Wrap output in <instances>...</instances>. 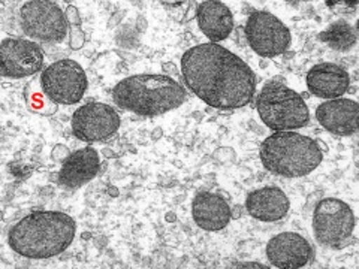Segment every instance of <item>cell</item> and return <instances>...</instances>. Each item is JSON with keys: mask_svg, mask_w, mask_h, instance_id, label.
<instances>
[{"mask_svg": "<svg viewBox=\"0 0 359 269\" xmlns=\"http://www.w3.org/2000/svg\"><path fill=\"white\" fill-rule=\"evenodd\" d=\"M355 214L346 202L327 198L316 204L313 212V230L318 242L332 250H341L353 238Z\"/></svg>", "mask_w": 359, "mask_h": 269, "instance_id": "6", "label": "cell"}, {"mask_svg": "<svg viewBox=\"0 0 359 269\" xmlns=\"http://www.w3.org/2000/svg\"><path fill=\"white\" fill-rule=\"evenodd\" d=\"M112 99L121 109L154 117L183 105L187 93L170 76L140 74L120 81L112 90Z\"/></svg>", "mask_w": 359, "mask_h": 269, "instance_id": "3", "label": "cell"}, {"mask_svg": "<svg viewBox=\"0 0 359 269\" xmlns=\"http://www.w3.org/2000/svg\"><path fill=\"white\" fill-rule=\"evenodd\" d=\"M75 220L60 211H36L9 230L8 242L27 259H50L62 254L75 240Z\"/></svg>", "mask_w": 359, "mask_h": 269, "instance_id": "2", "label": "cell"}, {"mask_svg": "<svg viewBox=\"0 0 359 269\" xmlns=\"http://www.w3.org/2000/svg\"><path fill=\"white\" fill-rule=\"evenodd\" d=\"M359 105L352 99H331L316 109V118L323 129L335 137H352L358 132Z\"/></svg>", "mask_w": 359, "mask_h": 269, "instance_id": "13", "label": "cell"}, {"mask_svg": "<svg viewBox=\"0 0 359 269\" xmlns=\"http://www.w3.org/2000/svg\"><path fill=\"white\" fill-rule=\"evenodd\" d=\"M245 39L261 57H276L287 51L290 32L276 15L266 11H256L247 18Z\"/></svg>", "mask_w": 359, "mask_h": 269, "instance_id": "9", "label": "cell"}, {"mask_svg": "<svg viewBox=\"0 0 359 269\" xmlns=\"http://www.w3.org/2000/svg\"><path fill=\"white\" fill-rule=\"evenodd\" d=\"M290 202L283 190L278 187H264L252 192L245 199V209L249 214L265 223L278 221L287 216Z\"/></svg>", "mask_w": 359, "mask_h": 269, "instance_id": "16", "label": "cell"}, {"mask_svg": "<svg viewBox=\"0 0 359 269\" xmlns=\"http://www.w3.org/2000/svg\"><path fill=\"white\" fill-rule=\"evenodd\" d=\"M196 18L199 29L211 41V43L228 39L233 30L232 13L222 2L199 4L196 9Z\"/></svg>", "mask_w": 359, "mask_h": 269, "instance_id": "18", "label": "cell"}, {"mask_svg": "<svg viewBox=\"0 0 359 269\" xmlns=\"http://www.w3.org/2000/svg\"><path fill=\"white\" fill-rule=\"evenodd\" d=\"M43 64V53L36 42L6 38L0 45V72L6 78H26L38 74Z\"/></svg>", "mask_w": 359, "mask_h": 269, "instance_id": "11", "label": "cell"}, {"mask_svg": "<svg viewBox=\"0 0 359 269\" xmlns=\"http://www.w3.org/2000/svg\"><path fill=\"white\" fill-rule=\"evenodd\" d=\"M261 162L265 170L285 178L311 174L322 163L320 145L297 132H274L261 145Z\"/></svg>", "mask_w": 359, "mask_h": 269, "instance_id": "4", "label": "cell"}, {"mask_svg": "<svg viewBox=\"0 0 359 269\" xmlns=\"http://www.w3.org/2000/svg\"><path fill=\"white\" fill-rule=\"evenodd\" d=\"M186 85L207 105L237 109L249 105L256 92V76L249 64L219 43H201L183 54Z\"/></svg>", "mask_w": 359, "mask_h": 269, "instance_id": "1", "label": "cell"}, {"mask_svg": "<svg viewBox=\"0 0 359 269\" xmlns=\"http://www.w3.org/2000/svg\"><path fill=\"white\" fill-rule=\"evenodd\" d=\"M311 244L295 232H283L269 240L266 257L269 263L280 269L304 268L313 259Z\"/></svg>", "mask_w": 359, "mask_h": 269, "instance_id": "12", "label": "cell"}, {"mask_svg": "<svg viewBox=\"0 0 359 269\" xmlns=\"http://www.w3.org/2000/svg\"><path fill=\"white\" fill-rule=\"evenodd\" d=\"M100 167L99 154L95 149L86 147L72 153L63 163L57 183L65 188H78L96 177Z\"/></svg>", "mask_w": 359, "mask_h": 269, "instance_id": "17", "label": "cell"}, {"mask_svg": "<svg viewBox=\"0 0 359 269\" xmlns=\"http://www.w3.org/2000/svg\"><path fill=\"white\" fill-rule=\"evenodd\" d=\"M121 125L118 112L100 102H92L78 108L72 116V132L84 142H99L111 138Z\"/></svg>", "mask_w": 359, "mask_h": 269, "instance_id": "10", "label": "cell"}, {"mask_svg": "<svg viewBox=\"0 0 359 269\" xmlns=\"http://www.w3.org/2000/svg\"><path fill=\"white\" fill-rule=\"evenodd\" d=\"M356 32L344 20H339L319 33V41L335 51H349L356 43Z\"/></svg>", "mask_w": 359, "mask_h": 269, "instance_id": "19", "label": "cell"}, {"mask_svg": "<svg viewBox=\"0 0 359 269\" xmlns=\"http://www.w3.org/2000/svg\"><path fill=\"white\" fill-rule=\"evenodd\" d=\"M256 108L265 126L274 132L301 129L310 121V112L302 96L276 81L262 88Z\"/></svg>", "mask_w": 359, "mask_h": 269, "instance_id": "5", "label": "cell"}, {"mask_svg": "<svg viewBox=\"0 0 359 269\" xmlns=\"http://www.w3.org/2000/svg\"><path fill=\"white\" fill-rule=\"evenodd\" d=\"M20 25L32 39L59 43L66 38L67 22L60 6L48 0H32L20 9Z\"/></svg>", "mask_w": 359, "mask_h": 269, "instance_id": "8", "label": "cell"}, {"mask_svg": "<svg viewBox=\"0 0 359 269\" xmlns=\"http://www.w3.org/2000/svg\"><path fill=\"white\" fill-rule=\"evenodd\" d=\"M192 216L201 229L207 232H219L229 224L232 211L228 202L220 195L201 192L192 202Z\"/></svg>", "mask_w": 359, "mask_h": 269, "instance_id": "15", "label": "cell"}, {"mask_svg": "<svg viewBox=\"0 0 359 269\" xmlns=\"http://www.w3.org/2000/svg\"><path fill=\"white\" fill-rule=\"evenodd\" d=\"M349 85V74L335 63L314 64L307 74L310 93L322 99H339L347 92Z\"/></svg>", "mask_w": 359, "mask_h": 269, "instance_id": "14", "label": "cell"}, {"mask_svg": "<svg viewBox=\"0 0 359 269\" xmlns=\"http://www.w3.org/2000/svg\"><path fill=\"white\" fill-rule=\"evenodd\" d=\"M43 93L62 105L78 104L88 87L87 75L80 63L71 59L54 62L41 75Z\"/></svg>", "mask_w": 359, "mask_h": 269, "instance_id": "7", "label": "cell"}]
</instances>
